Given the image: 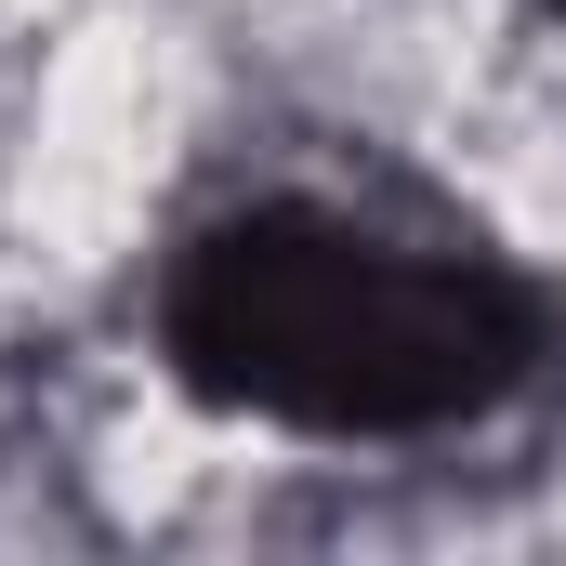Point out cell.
<instances>
[{"label":"cell","instance_id":"6da1fadb","mask_svg":"<svg viewBox=\"0 0 566 566\" xmlns=\"http://www.w3.org/2000/svg\"><path fill=\"white\" fill-rule=\"evenodd\" d=\"M171 369L290 434H448L541 369V303L501 264L396 251L316 198L224 211L171 264Z\"/></svg>","mask_w":566,"mask_h":566}]
</instances>
